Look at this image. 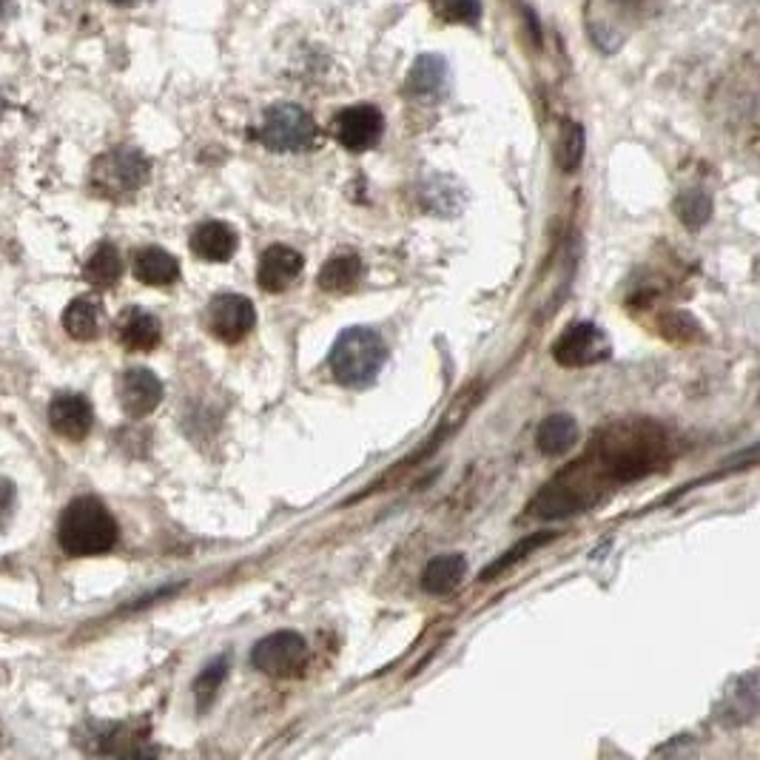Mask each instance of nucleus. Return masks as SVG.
Returning a JSON list of instances; mask_svg holds the SVG:
<instances>
[{"label": "nucleus", "mask_w": 760, "mask_h": 760, "mask_svg": "<svg viewBox=\"0 0 760 760\" xmlns=\"http://www.w3.org/2000/svg\"><path fill=\"white\" fill-rule=\"evenodd\" d=\"M669 434L655 422H612L598 430L581 459L569 462L541 487L530 502V513L539 519H564L590 510L615 484L661 470L669 459Z\"/></svg>", "instance_id": "nucleus-1"}, {"label": "nucleus", "mask_w": 760, "mask_h": 760, "mask_svg": "<svg viewBox=\"0 0 760 760\" xmlns=\"http://www.w3.org/2000/svg\"><path fill=\"white\" fill-rule=\"evenodd\" d=\"M120 527L114 521L106 505L94 496L74 498L60 516L57 541L66 555L85 559V555H103L117 544Z\"/></svg>", "instance_id": "nucleus-2"}, {"label": "nucleus", "mask_w": 760, "mask_h": 760, "mask_svg": "<svg viewBox=\"0 0 760 760\" xmlns=\"http://www.w3.org/2000/svg\"><path fill=\"white\" fill-rule=\"evenodd\" d=\"M388 362V345L373 327H348L336 336L334 348L327 354L331 373L345 388H365L379 377Z\"/></svg>", "instance_id": "nucleus-3"}, {"label": "nucleus", "mask_w": 760, "mask_h": 760, "mask_svg": "<svg viewBox=\"0 0 760 760\" xmlns=\"http://www.w3.org/2000/svg\"><path fill=\"white\" fill-rule=\"evenodd\" d=\"M149 174L151 163L146 160V154L131 149V146H120V149L106 151L94 160L89 185L97 197L123 203V199L135 197L142 185L149 183Z\"/></svg>", "instance_id": "nucleus-4"}, {"label": "nucleus", "mask_w": 760, "mask_h": 760, "mask_svg": "<svg viewBox=\"0 0 760 760\" xmlns=\"http://www.w3.org/2000/svg\"><path fill=\"white\" fill-rule=\"evenodd\" d=\"M256 137L270 151H306L316 142L320 128L311 114L297 103H277L263 114Z\"/></svg>", "instance_id": "nucleus-5"}, {"label": "nucleus", "mask_w": 760, "mask_h": 760, "mask_svg": "<svg viewBox=\"0 0 760 760\" xmlns=\"http://www.w3.org/2000/svg\"><path fill=\"white\" fill-rule=\"evenodd\" d=\"M251 664L263 676L277 678V681H291L299 678L308 667V644L299 633H270L263 641H256L251 649Z\"/></svg>", "instance_id": "nucleus-6"}, {"label": "nucleus", "mask_w": 760, "mask_h": 760, "mask_svg": "<svg viewBox=\"0 0 760 760\" xmlns=\"http://www.w3.org/2000/svg\"><path fill=\"white\" fill-rule=\"evenodd\" d=\"M610 339L592 322H573L553 342V359L564 368H587L610 356Z\"/></svg>", "instance_id": "nucleus-7"}, {"label": "nucleus", "mask_w": 760, "mask_h": 760, "mask_svg": "<svg viewBox=\"0 0 760 760\" xmlns=\"http://www.w3.org/2000/svg\"><path fill=\"white\" fill-rule=\"evenodd\" d=\"M256 311L249 297L240 293H220L208 306V331L226 345H237L254 331Z\"/></svg>", "instance_id": "nucleus-8"}, {"label": "nucleus", "mask_w": 760, "mask_h": 760, "mask_svg": "<svg viewBox=\"0 0 760 760\" xmlns=\"http://www.w3.org/2000/svg\"><path fill=\"white\" fill-rule=\"evenodd\" d=\"M334 135L348 151L373 149L384 135L382 112L377 106H368V103L342 108L334 120Z\"/></svg>", "instance_id": "nucleus-9"}, {"label": "nucleus", "mask_w": 760, "mask_h": 760, "mask_svg": "<svg viewBox=\"0 0 760 760\" xmlns=\"http://www.w3.org/2000/svg\"><path fill=\"white\" fill-rule=\"evenodd\" d=\"M49 425L57 436L69 441H83L92 434L94 411L92 402L80 393H60L51 399L49 405Z\"/></svg>", "instance_id": "nucleus-10"}, {"label": "nucleus", "mask_w": 760, "mask_h": 760, "mask_svg": "<svg viewBox=\"0 0 760 760\" xmlns=\"http://www.w3.org/2000/svg\"><path fill=\"white\" fill-rule=\"evenodd\" d=\"M117 393H120L123 411L131 419H142L163 402V382L149 368H131L120 377Z\"/></svg>", "instance_id": "nucleus-11"}, {"label": "nucleus", "mask_w": 760, "mask_h": 760, "mask_svg": "<svg viewBox=\"0 0 760 760\" xmlns=\"http://www.w3.org/2000/svg\"><path fill=\"white\" fill-rule=\"evenodd\" d=\"M302 265H306V260H302L299 251L288 249V245H270V249H265L263 256H260L256 283L268 293L288 291V288L297 283L299 274H302Z\"/></svg>", "instance_id": "nucleus-12"}, {"label": "nucleus", "mask_w": 760, "mask_h": 760, "mask_svg": "<svg viewBox=\"0 0 760 760\" xmlns=\"http://www.w3.org/2000/svg\"><path fill=\"white\" fill-rule=\"evenodd\" d=\"M448 60L441 55H434V51H427V55H419L413 60L405 80V92L419 100L441 97L445 89H448Z\"/></svg>", "instance_id": "nucleus-13"}, {"label": "nucleus", "mask_w": 760, "mask_h": 760, "mask_svg": "<svg viewBox=\"0 0 760 760\" xmlns=\"http://www.w3.org/2000/svg\"><path fill=\"white\" fill-rule=\"evenodd\" d=\"M163 339V327L157 322V316H151L149 311H140V308H128L117 320V342H120L126 350H135V354H149L160 345Z\"/></svg>", "instance_id": "nucleus-14"}, {"label": "nucleus", "mask_w": 760, "mask_h": 760, "mask_svg": "<svg viewBox=\"0 0 760 760\" xmlns=\"http://www.w3.org/2000/svg\"><path fill=\"white\" fill-rule=\"evenodd\" d=\"M192 251L206 263H228L237 251V231L220 220L203 222L194 228Z\"/></svg>", "instance_id": "nucleus-15"}, {"label": "nucleus", "mask_w": 760, "mask_h": 760, "mask_svg": "<svg viewBox=\"0 0 760 760\" xmlns=\"http://www.w3.org/2000/svg\"><path fill=\"white\" fill-rule=\"evenodd\" d=\"M135 277L142 285H154V288H165L180 279V263L169 251L149 245L135 254Z\"/></svg>", "instance_id": "nucleus-16"}, {"label": "nucleus", "mask_w": 760, "mask_h": 760, "mask_svg": "<svg viewBox=\"0 0 760 760\" xmlns=\"http://www.w3.org/2000/svg\"><path fill=\"white\" fill-rule=\"evenodd\" d=\"M464 573H468V562H464L462 553L436 555L434 562L425 567V573H422V587L430 596H448V592H453L462 584Z\"/></svg>", "instance_id": "nucleus-17"}, {"label": "nucleus", "mask_w": 760, "mask_h": 760, "mask_svg": "<svg viewBox=\"0 0 760 760\" xmlns=\"http://www.w3.org/2000/svg\"><path fill=\"white\" fill-rule=\"evenodd\" d=\"M578 425L569 413H553L539 425L536 434V448L544 456H562L576 448Z\"/></svg>", "instance_id": "nucleus-18"}, {"label": "nucleus", "mask_w": 760, "mask_h": 760, "mask_svg": "<svg viewBox=\"0 0 760 760\" xmlns=\"http://www.w3.org/2000/svg\"><path fill=\"white\" fill-rule=\"evenodd\" d=\"M359 279H362V260L356 254H336L322 265L316 283L327 293H350Z\"/></svg>", "instance_id": "nucleus-19"}, {"label": "nucleus", "mask_w": 760, "mask_h": 760, "mask_svg": "<svg viewBox=\"0 0 760 760\" xmlns=\"http://www.w3.org/2000/svg\"><path fill=\"white\" fill-rule=\"evenodd\" d=\"M120 274H123L120 251L114 249L112 242H100L97 249L92 251V256L85 260V268H83L85 283L100 288V291H106V288H114V285L120 283Z\"/></svg>", "instance_id": "nucleus-20"}, {"label": "nucleus", "mask_w": 760, "mask_h": 760, "mask_svg": "<svg viewBox=\"0 0 760 760\" xmlns=\"http://www.w3.org/2000/svg\"><path fill=\"white\" fill-rule=\"evenodd\" d=\"M64 327L71 339L92 342L100 334V306L92 297L71 299L64 311Z\"/></svg>", "instance_id": "nucleus-21"}, {"label": "nucleus", "mask_w": 760, "mask_h": 760, "mask_svg": "<svg viewBox=\"0 0 760 760\" xmlns=\"http://www.w3.org/2000/svg\"><path fill=\"white\" fill-rule=\"evenodd\" d=\"M676 211L687 228H704L712 217V197L701 188H687L676 199Z\"/></svg>", "instance_id": "nucleus-22"}, {"label": "nucleus", "mask_w": 760, "mask_h": 760, "mask_svg": "<svg viewBox=\"0 0 760 760\" xmlns=\"http://www.w3.org/2000/svg\"><path fill=\"white\" fill-rule=\"evenodd\" d=\"M553 539H555V533H548V530H544V533H533V536H527V539H521L519 544H516V548H513V550H507V553L502 555V559H498V562H493L491 567L484 569V573H482V578H479V581H493V578H496V576H502V573H505L507 567H513V564H519L521 559H525V555L536 553V550H539V548H544V544H548V541H553Z\"/></svg>", "instance_id": "nucleus-23"}, {"label": "nucleus", "mask_w": 760, "mask_h": 760, "mask_svg": "<svg viewBox=\"0 0 760 760\" xmlns=\"http://www.w3.org/2000/svg\"><path fill=\"white\" fill-rule=\"evenodd\" d=\"M584 157V128L576 120H564L562 137H559V149H555V160L562 165V171L573 174L581 165Z\"/></svg>", "instance_id": "nucleus-24"}, {"label": "nucleus", "mask_w": 760, "mask_h": 760, "mask_svg": "<svg viewBox=\"0 0 760 760\" xmlns=\"http://www.w3.org/2000/svg\"><path fill=\"white\" fill-rule=\"evenodd\" d=\"M226 676H228V658H217V661L208 664V667L199 672V678L194 681V698H197L199 712H206L208 706H211V701L217 698V692H220Z\"/></svg>", "instance_id": "nucleus-25"}, {"label": "nucleus", "mask_w": 760, "mask_h": 760, "mask_svg": "<svg viewBox=\"0 0 760 760\" xmlns=\"http://www.w3.org/2000/svg\"><path fill=\"white\" fill-rule=\"evenodd\" d=\"M441 21L456 23V26H473L482 21V0H439Z\"/></svg>", "instance_id": "nucleus-26"}, {"label": "nucleus", "mask_w": 760, "mask_h": 760, "mask_svg": "<svg viewBox=\"0 0 760 760\" xmlns=\"http://www.w3.org/2000/svg\"><path fill=\"white\" fill-rule=\"evenodd\" d=\"M12 484L9 482H0V513L9 510V505H12Z\"/></svg>", "instance_id": "nucleus-27"}, {"label": "nucleus", "mask_w": 760, "mask_h": 760, "mask_svg": "<svg viewBox=\"0 0 760 760\" xmlns=\"http://www.w3.org/2000/svg\"><path fill=\"white\" fill-rule=\"evenodd\" d=\"M9 9H12V0H0V23L7 21Z\"/></svg>", "instance_id": "nucleus-28"}, {"label": "nucleus", "mask_w": 760, "mask_h": 760, "mask_svg": "<svg viewBox=\"0 0 760 760\" xmlns=\"http://www.w3.org/2000/svg\"><path fill=\"white\" fill-rule=\"evenodd\" d=\"M108 3H114V7H131L135 0H108Z\"/></svg>", "instance_id": "nucleus-29"}, {"label": "nucleus", "mask_w": 760, "mask_h": 760, "mask_svg": "<svg viewBox=\"0 0 760 760\" xmlns=\"http://www.w3.org/2000/svg\"><path fill=\"white\" fill-rule=\"evenodd\" d=\"M621 3H641V0H621Z\"/></svg>", "instance_id": "nucleus-30"}]
</instances>
